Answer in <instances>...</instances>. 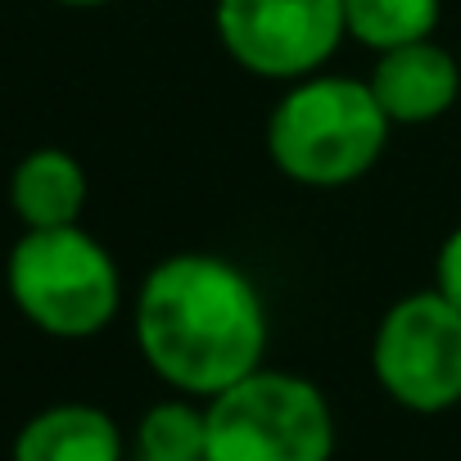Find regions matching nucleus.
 Instances as JSON below:
<instances>
[{
    "instance_id": "obj_1",
    "label": "nucleus",
    "mask_w": 461,
    "mask_h": 461,
    "mask_svg": "<svg viewBox=\"0 0 461 461\" xmlns=\"http://www.w3.org/2000/svg\"><path fill=\"white\" fill-rule=\"evenodd\" d=\"M140 362L181 398H217L267 366V303L254 276L208 249L158 258L131 303Z\"/></svg>"
},
{
    "instance_id": "obj_2",
    "label": "nucleus",
    "mask_w": 461,
    "mask_h": 461,
    "mask_svg": "<svg viewBox=\"0 0 461 461\" xmlns=\"http://www.w3.org/2000/svg\"><path fill=\"white\" fill-rule=\"evenodd\" d=\"M389 131L393 122L366 82L321 68L281 91L263 140L285 181L303 190H344L380 163Z\"/></svg>"
},
{
    "instance_id": "obj_3",
    "label": "nucleus",
    "mask_w": 461,
    "mask_h": 461,
    "mask_svg": "<svg viewBox=\"0 0 461 461\" xmlns=\"http://www.w3.org/2000/svg\"><path fill=\"white\" fill-rule=\"evenodd\" d=\"M5 290L19 317L50 339H95L122 312V272L82 226L23 230L5 258Z\"/></svg>"
},
{
    "instance_id": "obj_4",
    "label": "nucleus",
    "mask_w": 461,
    "mask_h": 461,
    "mask_svg": "<svg viewBox=\"0 0 461 461\" xmlns=\"http://www.w3.org/2000/svg\"><path fill=\"white\" fill-rule=\"evenodd\" d=\"M208 411V461H330L335 411L321 384L294 371L258 366L236 380Z\"/></svg>"
},
{
    "instance_id": "obj_5",
    "label": "nucleus",
    "mask_w": 461,
    "mask_h": 461,
    "mask_svg": "<svg viewBox=\"0 0 461 461\" xmlns=\"http://www.w3.org/2000/svg\"><path fill=\"white\" fill-rule=\"evenodd\" d=\"M371 375L402 411L438 416L461 407V308L434 285L389 303L371 335Z\"/></svg>"
},
{
    "instance_id": "obj_6",
    "label": "nucleus",
    "mask_w": 461,
    "mask_h": 461,
    "mask_svg": "<svg viewBox=\"0 0 461 461\" xmlns=\"http://www.w3.org/2000/svg\"><path fill=\"white\" fill-rule=\"evenodd\" d=\"M212 28L230 64L281 86L321 73L348 41L344 0H212Z\"/></svg>"
},
{
    "instance_id": "obj_7",
    "label": "nucleus",
    "mask_w": 461,
    "mask_h": 461,
    "mask_svg": "<svg viewBox=\"0 0 461 461\" xmlns=\"http://www.w3.org/2000/svg\"><path fill=\"white\" fill-rule=\"evenodd\" d=\"M375 104L384 109V118L393 127H425L438 122L456 95H461V64L452 59L447 46L416 41V46H398L389 55H375V68L366 77Z\"/></svg>"
},
{
    "instance_id": "obj_8",
    "label": "nucleus",
    "mask_w": 461,
    "mask_h": 461,
    "mask_svg": "<svg viewBox=\"0 0 461 461\" xmlns=\"http://www.w3.org/2000/svg\"><path fill=\"white\" fill-rule=\"evenodd\" d=\"M118 420L95 402H50L14 434L10 461H127Z\"/></svg>"
},
{
    "instance_id": "obj_9",
    "label": "nucleus",
    "mask_w": 461,
    "mask_h": 461,
    "mask_svg": "<svg viewBox=\"0 0 461 461\" xmlns=\"http://www.w3.org/2000/svg\"><path fill=\"white\" fill-rule=\"evenodd\" d=\"M86 194H91L86 167L59 145H41L23 154L10 172V208L23 221V230L82 226Z\"/></svg>"
},
{
    "instance_id": "obj_10",
    "label": "nucleus",
    "mask_w": 461,
    "mask_h": 461,
    "mask_svg": "<svg viewBox=\"0 0 461 461\" xmlns=\"http://www.w3.org/2000/svg\"><path fill=\"white\" fill-rule=\"evenodd\" d=\"M443 19V0H344V28L357 46L389 55L429 41Z\"/></svg>"
},
{
    "instance_id": "obj_11",
    "label": "nucleus",
    "mask_w": 461,
    "mask_h": 461,
    "mask_svg": "<svg viewBox=\"0 0 461 461\" xmlns=\"http://www.w3.org/2000/svg\"><path fill=\"white\" fill-rule=\"evenodd\" d=\"M136 461H208V411L194 398H163L154 402L131 434Z\"/></svg>"
},
{
    "instance_id": "obj_12",
    "label": "nucleus",
    "mask_w": 461,
    "mask_h": 461,
    "mask_svg": "<svg viewBox=\"0 0 461 461\" xmlns=\"http://www.w3.org/2000/svg\"><path fill=\"white\" fill-rule=\"evenodd\" d=\"M434 290H438L452 308H461V226L447 230L443 245H438V254H434Z\"/></svg>"
},
{
    "instance_id": "obj_13",
    "label": "nucleus",
    "mask_w": 461,
    "mask_h": 461,
    "mask_svg": "<svg viewBox=\"0 0 461 461\" xmlns=\"http://www.w3.org/2000/svg\"><path fill=\"white\" fill-rule=\"evenodd\" d=\"M55 5H64V10H104V5H113V0H55Z\"/></svg>"
},
{
    "instance_id": "obj_14",
    "label": "nucleus",
    "mask_w": 461,
    "mask_h": 461,
    "mask_svg": "<svg viewBox=\"0 0 461 461\" xmlns=\"http://www.w3.org/2000/svg\"><path fill=\"white\" fill-rule=\"evenodd\" d=\"M127 461H136V456H127Z\"/></svg>"
}]
</instances>
